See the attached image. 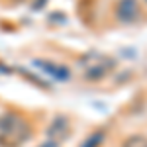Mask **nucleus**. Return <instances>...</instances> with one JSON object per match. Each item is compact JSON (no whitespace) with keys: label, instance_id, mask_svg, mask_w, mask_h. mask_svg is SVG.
I'll return each mask as SVG.
<instances>
[{"label":"nucleus","instance_id":"5","mask_svg":"<svg viewBox=\"0 0 147 147\" xmlns=\"http://www.w3.org/2000/svg\"><path fill=\"white\" fill-rule=\"evenodd\" d=\"M69 129H71V125H69V120L65 116H59L53 120V124L49 125V129H47V136L51 137L53 141L55 139H65L69 134Z\"/></svg>","mask_w":147,"mask_h":147},{"label":"nucleus","instance_id":"2","mask_svg":"<svg viewBox=\"0 0 147 147\" xmlns=\"http://www.w3.org/2000/svg\"><path fill=\"white\" fill-rule=\"evenodd\" d=\"M114 67H116V61L110 59V57H98V59H92L90 63L86 65V69H84V79L90 80V82L102 80Z\"/></svg>","mask_w":147,"mask_h":147},{"label":"nucleus","instance_id":"1","mask_svg":"<svg viewBox=\"0 0 147 147\" xmlns=\"http://www.w3.org/2000/svg\"><path fill=\"white\" fill-rule=\"evenodd\" d=\"M34 134L30 122L20 114H0V147H20Z\"/></svg>","mask_w":147,"mask_h":147},{"label":"nucleus","instance_id":"6","mask_svg":"<svg viewBox=\"0 0 147 147\" xmlns=\"http://www.w3.org/2000/svg\"><path fill=\"white\" fill-rule=\"evenodd\" d=\"M122 147H147V137L145 136H139V134L129 136V137H125V139H124Z\"/></svg>","mask_w":147,"mask_h":147},{"label":"nucleus","instance_id":"8","mask_svg":"<svg viewBox=\"0 0 147 147\" xmlns=\"http://www.w3.org/2000/svg\"><path fill=\"white\" fill-rule=\"evenodd\" d=\"M39 147H59V141H53V139H49V141H45L43 145H39Z\"/></svg>","mask_w":147,"mask_h":147},{"label":"nucleus","instance_id":"3","mask_svg":"<svg viewBox=\"0 0 147 147\" xmlns=\"http://www.w3.org/2000/svg\"><path fill=\"white\" fill-rule=\"evenodd\" d=\"M116 18L122 24H134L139 20V4L137 0H118Z\"/></svg>","mask_w":147,"mask_h":147},{"label":"nucleus","instance_id":"7","mask_svg":"<svg viewBox=\"0 0 147 147\" xmlns=\"http://www.w3.org/2000/svg\"><path fill=\"white\" fill-rule=\"evenodd\" d=\"M102 141H104V131H96V134H92V136L82 143V147H100Z\"/></svg>","mask_w":147,"mask_h":147},{"label":"nucleus","instance_id":"4","mask_svg":"<svg viewBox=\"0 0 147 147\" xmlns=\"http://www.w3.org/2000/svg\"><path fill=\"white\" fill-rule=\"evenodd\" d=\"M35 67H39L41 71H45L47 75H51L53 79L57 80H67L69 79V69L63 67V65H55V63H51V61H34Z\"/></svg>","mask_w":147,"mask_h":147}]
</instances>
